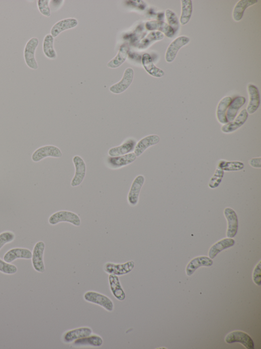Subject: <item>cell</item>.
<instances>
[{
  "label": "cell",
  "instance_id": "14",
  "mask_svg": "<svg viewBox=\"0 0 261 349\" xmlns=\"http://www.w3.org/2000/svg\"><path fill=\"white\" fill-rule=\"evenodd\" d=\"M137 157L134 153H131L123 156L117 157H109L107 163L110 168L118 169L126 167L134 163Z\"/></svg>",
  "mask_w": 261,
  "mask_h": 349
},
{
  "label": "cell",
  "instance_id": "2",
  "mask_svg": "<svg viewBox=\"0 0 261 349\" xmlns=\"http://www.w3.org/2000/svg\"><path fill=\"white\" fill-rule=\"evenodd\" d=\"M61 222H68L79 226L81 225V219L75 212L66 210L56 212L49 219V223L52 225Z\"/></svg>",
  "mask_w": 261,
  "mask_h": 349
},
{
  "label": "cell",
  "instance_id": "9",
  "mask_svg": "<svg viewBox=\"0 0 261 349\" xmlns=\"http://www.w3.org/2000/svg\"><path fill=\"white\" fill-rule=\"evenodd\" d=\"M84 298L87 302L98 305L108 312L113 311L114 305L112 301L104 295L94 292H89L85 295Z\"/></svg>",
  "mask_w": 261,
  "mask_h": 349
},
{
  "label": "cell",
  "instance_id": "30",
  "mask_svg": "<svg viewBox=\"0 0 261 349\" xmlns=\"http://www.w3.org/2000/svg\"><path fill=\"white\" fill-rule=\"evenodd\" d=\"M54 38L51 34H47L43 40V50L44 55L50 60H55L57 53L54 48Z\"/></svg>",
  "mask_w": 261,
  "mask_h": 349
},
{
  "label": "cell",
  "instance_id": "10",
  "mask_svg": "<svg viewBox=\"0 0 261 349\" xmlns=\"http://www.w3.org/2000/svg\"><path fill=\"white\" fill-rule=\"evenodd\" d=\"M145 178L143 175L137 176L133 181L128 196V201L131 206L138 204L140 191L145 183Z\"/></svg>",
  "mask_w": 261,
  "mask_h": 349
},
{
  "label": "cell",
  "instance_id": "34",
  "mask_svg": "<svg viewBox=\"0 0 261 349\" xmlns=\"http://www.w3.org/2000/svg\"><path fill=\"white\" fill-rule=\"evenodd\" d=\"M245 167L244 164L240 162H227L226 161H220L218 168L222 169L224 171H238L242 170Z\"/></svg>",
  "mask_w": 261,
  "mask_h": 349
},
{
  "label": "cell",
  "instance_id": "26",
  "mask_svg": "<svg viewBox=\"0 0 261 349\" xmlns=\"http://www.w3.org/2000/svg\"><path fill=\"white\" fill-rule=\"evenodd\" d=\"M129 47L126 44H123L120 47L118 52L115 57L107 64V67L115 69L121 66L127 60L129 53Z\"/></svg>",
  "mask_w": 261,
  "mask_h": 349
},
{
  "label": "cell",
  "instance_id": "20",
  "mask_svg": "<svg viewBox=\"0 0 261 349\" xmlns=\"http://www.w3.org/2000/svg\"><path fill=\"white\" fill-rule=\"evenodd\" d=\"M248 90L250 96V102L247 111L248 114H252L256 112L260 104V97L258 88L253 84H249Z\"/></svg>",
  "mask_w": 261,
  "mask_h": 349
},
{
  "label": "cell",
  "instance_id": "13",
  "mask_svg": "<svg viewBox=\"0 0 261 349\" xmlns=\"http://www.w3.org/2000/svg\"><path fill=\"white\" fill-rule=\"evenodd\" d=\"M137 144L136 141L132 138L126 140L121 145L111 148L108 151V155L110 157L123 156L132 153Z\"/></svg>",
  "mask_w": 261,
  "mask_h": 349
},
{
  "label": "cell",
  "instance_id": "33",
  "mask_svg": "<svg viewBox=\"0 0 261 349\" xmlns=\"http://www.w3.org/2000/svg\"><path fill=\"white\" fill-rule=\"evenodd\" d=\"M103 343V339L97 336H89L82 339H78L74 342V345L77 346H91L100 347Z\"/></svg>",
  "mask_w": 261,
  "mask_h": 349
},
{
  "label": "cell",
  "instance_id": "17",
  "mask_svg": "<svg viewBox=\"0 0 261 349\" xmlns=\"http://www.w3.org/2000/svg\"><path fill=\"white\" fill-rule=\"evenodd\" d=\"M248 117L249 114L247 109L243 110L233 121L229 122L222 127V131L225 133L234 132L245 124Z\"/></svg>",
  "mask_w": 261,
  "mask_h": 349
},
{
  "label": "cell",
  "instance_id": "3",
  "mask_svg": "<svg viewBox=\"0 0 261 349\" xmlns=\"http://www.w3.org/2000/svg\"><path fill=\"white\" fill-rule=\"evenodd\" d=\"M63 153L60 149L52 145L43 146L36 150L32 155V160L34 163H38L47 158H61Z\"/></svg>",
  "mask_w": 261,
  "mask_h": 349
},
{
  "label": "cell",
  "instance_id": "6",
  "mask_svg": "<svg viewBox=\"0 0 261 349\" xmlns=\"http://www.w3.org/2000/svg\"><path fill=\"white\" fill-rule=\"evenodd\" d=\"M134 75V70L131 68H127L124 72L122 80L111 86L109 88L110 91L115 94L124 92L132 84Z\"/></svg>",
  "mask_w": 261,
  "mask_h": 349
},
{
  "label": "cell",
  "instance_id": "11",
  "mask_svg": "<svg viewBox=\"0 0 261 349\" xmlns=\"http://www.w3.org/2000/svg\"><path fill=\"white\" fill-rule=\"evenodd\" d=\"M225 341L228 344L239 343L243 344L248 349H254V343L252 339L246 333L240 332H233L227 336Z\"/></svg>",
  "mask_w": 261,
  "mask_h": 349
},
{
  "label": "cell",
  "instance_id": "38",
  "mask_svg": "<svg viewBox=\"0 0 261 349\" xmlns=\"http://www.w3.org/2000/svg\"><path fill=\"white\" fill-rule=\"evenodd\" d=\"M49 0H38L37 5L39 11L44 16L50 17L51 15V9L49 7Z\"/></svg>",
  "mask_w": 261,
  "mask_h": 349
},
{
  "label": "cell",
  "instance_id": "31",
  "mask_svg": "<svg viewBox=\"0 0 261 349\" xmlns=\"http://www.w3.org/2000/svg\"><path fill=\"white\" fill-rule=\"evenodd\" d=\"M164 37V34L162 32L153 31L140 42L138 48L140 49H147L154 42L162 40Z\"/></svg>",
  "mask_w": 261,
  "mask_h": 349
},
{
  "label": "cell",
  "instance_id": "15",
  "mask_svg": "<svg viewBox=\"0 0 261 349\" xmlns=\"http://www.w3.org/2000/svg\"><path fill=\"white\" fill-rule=\"evenodd\" d=\"M160 141L158 135H150L140 140L136 144L134 153L137 158L141 155L150 147L157 145Z\"/></svg>",
  "mask_w": 261,
  "mask_h": 349
},
{
  "label": "cell",
  "instance_id": "32",
  "mask_svg": "<svg viewBox=\"0 0 261 349\" xmlns=\"http://www.w3.org/2000/svg\"><path fill=\"white\" fill-rule=\"evenodd\" d=\"M182 13L180 17V23L186 25L190 21L192 13V3L191 0H182Z\"/></svg>",
  "mask_w": 261,
  "mask_h": 349
},
{
  "label": "cell",
  "instance_id": "39",
  "mask_svg": "<svg viewBox=\"0 0 261 349\" xmlns=\"http://www.w3.org/2000/svg\"><path fill=\"white\" fill-rule=\"evenodd\" d=\"M15 235L11 231H5L0 234V249L5 244L12 242L15 239Z\"/></svg>",
  "mask_w": 261,
  "mask_h": 349
},
{
  "label": "cell",
  "instance_id": "36",
  "mask_svg": "<svg viewBox=\"0 0 261 349\" xmlns=\"http://www.w3.org/2000/svg\"><path fill=\"white\" fill-rule=\"evenodd\" d=\"M166 17L169 25L173 28L175 33L179 28V21L176 14L170 9H167L166 12Z\"/></svg>",
  "mask_w": 261,
  "mask_h": 349
},
{
  "label": "cell",
  "instance_id": "40",
  "mask_svg": "<svg viewBox=\"0 0 261 349\" xmlns=\"http://www.w3.org/2000/svg\"><path fill=\"white\" fill-rule=\"evenodd\" d=\"M253 279L255 283L260 286L261 284V262L256 266L253 272Z\"/></svg>",
  "mask_w": 261,
  "mask_h": 349
},
{
  "label": "cell",
  "instance_id": "22",
  "mask_svg": "<svg viewBox=\"0 0 261 349\" xmlns=\"http://www.w3.org/2000/svg\"><path fill=\"white\" fill-rule=\"evenodd\" d=\"M91 334L92 330L88 327L75 329L65 334L64 340L67 343H70L78 339L88 337Z\"/></svg>",
  "mask_w": 261,
  "mask_h": 349
},
{
  "label": "cell",
  "instance_id": "35",
  "mask_svg": "<svg viewBox=\"0 0 261 349\" xmlns=\"http://www.w3.org/2000/svg\"><path fill=\"white\" fill-rule=\"evenodd\" d=\"M224 175V171L222 169L218 168L216 170L213 176L211 177L209 183V187L210 188L214 189L217 187L221 182H222Z\"/></svg>",
  "mask_w": 261,
  "mask_h": 349
},
{
  "label": "cell",
  "instance_id": "8",
  "mask_svg": "<svg viewBox=\"0 0 261 349\" xmlns=\"http://www.w3.org/2000/svg\"><path fill=\"white\" fill-rule=\"evenodd\" d=\"M190 42V38L187 36H182L176 38L169 46L166 54V60L169 63H172L175 59L178 50L187 45Z\"/></svg>",
  "mask_w": 261,
  "mask_h": 349
},
{
  "label": "cell",
  "instance_id": "24",
  "mask_svg": "<svg viewBox=\"0 0 261 349\" xmlns=\"http://www.w3.org/2000/svg\"><path fill=\"white\" fill-rule=\"evenodd\" d=\"M246 103V99L244 96L237 97L234 100H232L226 114V117L229 123L235 119L238 111Z\"/></svg>",
  "mask_w": 261,
  "mask_h": 349
},
{
  "label": "cell",
  "instance_id": "12",
  "mask_svg": "<svg viewBox=\"0 0 261 349\" xmlns=\"http://www.w3.org/2000/svg\"><path fill=\"white\" fill-rule=\"evenodd\" d=\"M224 215L228 222L227 237L233 238L236 236L238 229V219L236 212L232 208L227 207L224 210Z\"/></svg>",
  "mask_w": 261,
  "mask_h": 349
},
{
  "label": "cell",
  "instance_id": "41",
  "mask_svg": "<svg viewBox=\"0 0 261 349\" xmlns=\"http://www.w3.org/2000/svg\"><path fill=\"white\" fill-rule=\"evenodd\" d=\"M250 165L254 168L260 169L261 168V158H254L249 162Z\"/></svg>",
  "mask_w": 261,
  "mask_h": 349
},
{
  "label": "cell",
  "instance_id": "4",
  "mask_svg": "<svg viewBox=\"0 0 261 349\" xmlns=\"http://www.w3.org/2000/svg\"><path fill=\"white\" fill-rule=\"evenodd\" d=\"M45 249V243L43 241H39L35 245L32 252V265L34 269L39 273H44L45 271L44 262Z\"/></svg>",
  "mask_w": 261,
  "mask_h": 349
},
{
  "label": "cell",
  "instance_id": "21",
  "mask_svg": "<svg viewBox=\"0 0 261 349\" xmlns=\"http://www.w3.org/2000/svg\"><path fill=\"white\" fill-rule=\"evenodd\" d=\"M146 27L150 31L159 30L169 38L173 37L175 34L173 28L168 23L161 21H148L146 24Z\"/></svg>",
  "mask_w": 261,
  "mask_h": 349
},
{
  "label": "cell",
  "instance_id": "5",
  "mask_svg": "<svg viewBox=\"0 0 261 349\" xmlns=\"http://www.w3.org/2000/svg\"><path fill=\"white\" fill-rule=\"evenodd\" d=\"M73 162L75 168V173L71 185L75 187L81 184L84 181L87 172V166L84 160L79 156H75Z\"/></svg>",
  "mask_w": 261,
  "mask_h": 349
},
{
  "label": "cell",
  "instance_id": "7",
  "mask_svg": "<svg viewBox=\"0 0 261 349\" xmlns=\"http://www.w3.org/2000/svg\"><path fill=\"white\" fill-rule=\"evenodd\" d=\"M134 266V262L130 261L121 264L107 263L104 265V269L105 272L109 275L122 276L131 272Z\"/></svg>",
  "mask_w": 261,
  "mask_h": 349
},
{
  "label": "cell",
  "instance_id": "19",
  "mask_svg": "<svg viewBox=\"0 0 261 349\" xmlns=\"http://www.w3.org/2000/svg\"><path fill=\"white\" fill-rule=\"evenodd\" d=\"M213 264L212 259L206 256H200L192 259L187 265L186 268V274L191 276L195 271L200 267H210Z\"/></svg>",
  "mask_w": 261,
  "mask_h": 349
},
{
  "label": "cell",
  "instance_id": "16",
  "mask_svg": "<svg viewBox=\"0 0 261 349\" xmlns=\"http://www.w3.org/2000/svg\"><path fill=\"white\" fill-rule=\"evenodd\" d=\"M32 257V252L27 248H15L9 250L4 256V261L11 263L16 259H31Z\"/></svg>",
  "mask_w": 261,
  "mask_h": 349
},
{
  "label": "cell",
  "instance_id": "29",
  "mask_svg": "<svg viewBox=\"0 0 261 349\" xmlns=\"http://www.w3.org/2000/svg\"><path fill=\"white\" fill-rule=\"evenodd\" d=\"M258 3L257 0H240L235 5L233 11V18L236 22L243 18L246 9Z\"/></svg>",
  "mask_w": 261,
  "mask_h": 349
},
{
  "label": "cell",
  "instance_id": "27",
  "mask_svg": "<svg viewBox=\"0 0 261 349\" xmlns=\"http://www.w3.org/2000/svg\"><path fill=\"white\" fill-rule=\"evenodd\" d=\"M235 243L234 239L229 238L219 241L210 248L209 251V258L214 259L221 251L233 246Z\"/></svg>",
  "mask_w": 261,
  "mask_h": 349
},
{
  "label": "cell",
  "instance_id": "18",
  "mask_svg": "<svg viewBox=\"0 0 261 349\" xmlns=\"http://www.w3.org/2000/svg\"><path fill=\"white\" fill-rule=\"evenodd\" d=\"M78 22L75 18L64 19L55 23L51 29V34L55 38L63 31L74 28L78 25Z\"/></svg>",
  "mask_w": 261,
  "mask_h": 349
},
{
  "label": "cell",
  "instance_id": "25",
  "mask_svg": "<svg viewBox=\"0 0 261 349\" xmlns=\"http://www.w3.org/2000/svg\"><path fill=\"white\" fill-rule=\"evenodd\" d=\"M232 101V99L231 97L226 96L219 102L216 112L217 119L219 123L226 125L229 123L226 117V114Z\"/></svg>",
  "mask_w": 261,
  "mask_h": 349
},
{
  "label": "cell",
  "instance_id": "1",
  "mask_svg": "<svg viewBox=\"0 0 261 349\" xmlns=\"http://www.w3.org/2000/svg\"><path fill=\"white\" fill-rule=\"evenodd\" d=\"M39 43L38 38L33 37L28 41L24 50L25 62L28 67L34 70L38 69V65L35 58V52Z\"/></svg>",
  "mask_w": 261,
  "mask_h": 349
},
{
  "label": "cell",
  "instance_id": "37",
  "mask_svg": "<svg viewBox=\"0 0 261 349\" xmlns=\"http://www.w3.org/2000/svg\"><path fill=\"white\" fill-rule=\"evenodd\" d=\"M17 267L12 264L0 259V272L6 275H13L16 273Z\"/></svg>",
  "mask_w": 261,
  "mask_h": 349
},
{
  "label": "cell",
  "instance_id": "28",
  "mask_svg": "<svg viewBox=\"0 0 261 349\" xmlns=\"http://www.w3.org/2000/svg\"><path fill=\"white\" fill-rule=\"evenodd\" d=\"M109 280L111 292L114 297L120 301L125 300L126 295L117 276L110 275Z\"/></svg>",
  "mask_w": 261,
  "mask_h": 349
},
{
  "label": "cell",
  "instance_id": "23",
  "mask_svg": "<svg viewBox=\"0 0 261 349\" xmlns=\"http://www.w3.org/2000/svg\"><path fill=\"white\" fill-rule=\"evenodd\" d=\"M143 65L146 71L152 76L160 78L163 77L165 72L154 64L151 56L148 53H145L143 55L142 60Z\"/></svg>",
  "mask_w": 261,
  "mask_h": 349
}]
</instances>
